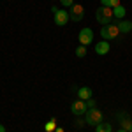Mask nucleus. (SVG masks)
Returning <instances> with one entry per match:
<instances>
[{
	"instance_id": "f257e3e1",
	"label": "nucleus",
	"mask_w": 132,
	"mask_h": 132,
	"mask_svg": "<svg viewBox=\"0 0 132 132\" xmlns=\"http://www.w3.org/2000/svg\"><path fill=\"white\" fill-rule=\"evenodd\" d=\"M113 18H114V14H113L111 7H104V5H101L99 9L95 11V20L99 21L101 25H111Z\"/></svg>"
},
{
	"instance_id": "f03ea898",
	"label": "nucleus",
	"mask_w": 132,
	"mask_h": 132,
	"mask_svg": "<svg viewBox=\"0 0 132 132\" xmlns=\"http://www.w3.org/2000/svg\"><path fill=\"white\" fill-rule=\"evenodd\" d=\"M51 12H53V20H55V25H56V27H65V25L71 21L69 11L58 9L56 5H53V7H51Z\"/></svg>"
},
{
	"instance_id": "7ed1b4c3",
	"label": "nucleus",
	"mask_w": 132,
	"mask_h": 132,
	"mask_svg": "<svg viewBox=\"0 0 132 132\" xmlns=\"http://www.w3.org/2000/svg\"><path fill=\"white\" fill-rule=\"evenodd\" d=\"M85 120H86V123L90 127H97L99 123L104 122V114H102L101 109L93 108V109H88V111L85 113Z\"/></svg>"
},
{
	"instance_id": "20e7f679",
	"label": "nucleus",
	"mask_w": 132,
	"mask_h": 132,
	"mask_svg": "<svg viewBox=\"0 0 132 132\" xmlns=\"http://www.w3.org/2000/svg\"><path fill=\"white\" fill-rule=\"evenodd\" d=\"M120 35V30H118V25H104L101 28V37L102 41H113Z\"/></svg>"
},
{
	"instance_id": "39448f33",
	"label": "nucleus",
	"mask_w": 132,
	"mask_h": 132,
	"mask_svg": "<svg viewBox=\"0 0 132 132\" xmlns=\"http://www.w3.org/2000/svg\"><path fill=\"white\" fill-rule=\"evenodd\" d=\"M71 111H72L74 116H83L85 113L88 111V108H86V101H81V99L74 101L71 104Z\"/></svg>"
},
{
	"instance_id": "423d86ee",
	"label": "nucleus",
	"mask_w": 132,
	"mask_h": 132,
	"mask_svg": "<svg viewBox=\"0 0 132 132\" xmlns=\"http://www.w3.org/2000/svg\"><path fill=\"white\" fill-rule=\"evenodd\" d=\"M78 41L81 46H90L93 42V32L90 28H81L79 30V35H78Z\"/></svg>"
},
{
	"instance_id": "0eeeda50",
	"label": "nucleus",
	"mask_w": 132,
	"mask_h": 132,
	"mask_svg": "<svg viewBox=\"0 0 132 132\" xmlns=\"http://www.w3.org/2000/svg\"><path fill=\"white\" fill-rule=\"evenodd\" d=\"M69 16H71V21H81L85 16V9L81 4H74L69 11Z\"/></svg>"
},
{
	"instance_id": "6e6552de",
	"label": "nucleus",
	"mask_w": 132,
	"mask_h": 132,
	"mask_svg": "<svg viewBox=\"0 0 132 132\" xmlns=\"http://www.w3.org/2000/svg\"><path fill=\"white\" fill-rule=\"evenodd\" d=\"M111 50V46H109V41H99L95 44V53L99 55V56H104V55H108Z\"/></svg>"
},
{
	"instance_id": "1a4fd4ad",
	"label": "nucleus",
	"mask_w": 132,
	"mask_h": 132,
	"mask_svg": "<svg viewBox=\"0 0 132 132\" xmlns=\"http://www.w3.org/2000/svg\"><path fill=\"white\" fill-rule=\"evenodd\" d=\"M118 120H120V129H123V130H127V132L132 130V120L130 118H127L122 113V114H118Z\"/></svg>"
},
{
	"instance_id": "9d476101",
	"label": "nucleus",
	"mask_w": 132,
	"mask_h": 132,
	"mask_svg": "<svg viewBox=\"0 0 132 132\" xmlns=\"http://www.w3.org/2000/svg\"><path fill=\"white\" fill-rule=\"evenodd\" d=\"M92 95H93V92L90 86H81L78 90V99H81V101H88V99H92Z\"/></svg>"
},
{
	"instance_id": "9b49d317",
	"label": "nucleus",
	"mask_w": 132,
	"mask_h": 132,
	"mask_svg": "<svg viewBox=\"0 0 132 132\" xmlns=\"http://www.w3.org/2000/svg\"><path fill=\"white\" fill-rule=\"evenodd\" d=\"M116 25H118V30H120V34H129V32H132V21L120 20Z\"/></svg>"
},
{
	"instance_id": "f8f14e48",
	"label": "nucleus",
	"mask_w": 132,
	"mask_h": 132,
	"mask_svg": "<svg viewBox=\"0 0 132 132\" xmlns=\"http://www.w3.org/2000/svg\"><path fill=\"white\" fill-rule=\"evenodd\" d=\"M113 14H114V18H116V20H123V18H125V14H127V9L120 4V5H116V7L113 9Z\"/></svg>"
},
{
	"instance_id": "ddd939ff",
	"label": "nucleus",
	"mask_w": 132,
	"mask_h": 132,
	"mask_svg": "<svg viewBox=\"0 0 132 132\" xmlns=\"http://www.w3.org/2000/svg\"><path fill=\"white\" fill-rule=\"evenodd\" d=\"M95 132H113V125L111 123L102 122V123H99V125L95 127Z\"/></svg>"
},
{
	"instance_id": "4468645a",
	"label": "nucleus",
	"mask_w": 132,
	"mask_h": 132,
	"mask_svg": "<svg viewBox=\"0 0 132 132\" xmlns=\"http://www.w3.org/2000/svg\"><path fill=\"white\" fill-rule=\"evenodd\" d=\"M101 4L104 5V7H111V9H114L116 5H120V0H101Z\"/></svg>"
},
{
	"instance_id": "2eb2a0df",
	"label": "nucleus",
	"mask_w": 132,
	"mask_h": 132,
	"mask_svg": "<svg viewBox=\"0 0 132 132\" xmlns=\"http://www.w3.org/2000/svg\"><path fill=\"white\" fill-rule=\"evenodd\" d=\"M55 129H56V120H55V118H51L50 122L44 125V130H46V132H53Z\"/></svg>"
},
{
	"instance_id": "dca6fc26",
	"label": "nucleus",
	"mask_w": 132,
	"mask_h": 132,
	"mask_svg": "<svg viewBox=\"0 0 132 132\" xmlns=\"http://www.w3.org/2000/svg\"><path fill=\"white\" fill-rule=\"evenodd\" d=\"M85 55H86V46H81V44H79L78 50H76V56H78V58H83Z\"/></svg>"
},
{
	"instance_id": "f3484780",
	"label": "nucleus",
	"mask_w": 132,
	"mask_h": 132,
	"mask_svg": "<svg viewBox=\"0 0 132 132\" xmlns=\"http://www.w3.org/2000/svg\"><path fill=\"white\" fill-rule=\"evenodd\" d=\"M74 125H76L78 129H83V127L86 125V120H83V118H79V116H78V120L74 122Z\"/></svg>"
},
{
	"instance_id": "a211bd4d",
	"label": "nucleus",
	"mask_w": 132,
	"mask_h": 132,
	"mask_svg": "<svg viewBox=\"0 0 132 132\" xmlns=\"http://www.w3.org/2000/svg\"><path fill=\"white\" fill-rule=\"evenodd\" d=\"M86 108H88V109H93V108H97V102L93 101V99H88V101H86Z\"/></svg>"
},
{
	"instance_id": "6ab92c4d",
	"label": "nucleus",
	"mask_w": 132,
	"mask_h": 132,
	"mask_svg": "<svg viewBox=\"0 0 132 132\" xmlns=\"http://www.w3.org/2000/svg\"><path fill=\"white\" fill-rule=\"evenodd\" d=\"M62 5L63 7H72L74 5V0H62Z\"/></svg>"
},
{
	"instance_id": "aec40b11",
	"label": "nucleus",
	"mask_w": 132,
	"mask_h": 132,
	"mask_svg": "<svg viewBox=\"0 0 132 132\" xmlns=\"http://www.w3.org/2000/svg\"><path fill=\"white\" fill-rule=\"evenodd\" d=\"M0 132H5V127H4L2 123H0Z\"/></svg>"
},
{
	"instance_id": "412c9836",
	"label": "nucleus",
	"mask_w": 132,
	"mask_h": 132,
	"mask_svg": "<svg viewBox=\"0 0 132 132\" xmlns=\"http://www.w3.org/2000/svg\"><path fill=\"white\" fill-rule=\"evenodd\" d=\"M55 132H63V129H58V127H56V129H55Z\"/></svg>"
},
{
	"instance_id": "4be33fe9",
	"label": "nucleus",
	"mask_w": 132,
	"mask_h": 132,
	"mask_svg": "<svg viewBox=\"0 0 132 132\" xmlns=\"http://www.w3.org/2000/svg\"><path fill=\"white\" fill-rule=\"evenodd\" d=\"M116 132H127V130H123V129H118V130H116Z\"/></svg>"
},
{
	"instance_id": "5701e85b",
	"label": "nucleus",
	"mask_w": 132,
	"mask_h": 132,
	"mask_svg": "<svg viewBox=\"0 0 132 132\" xmlns=\"http://www.w3.org/2000/svg\"><path fill=\"white\" fill-rule=\"evenodd\" d=\"M130 132H132V130H130Z\"/></svg>"
}]
</instances>
